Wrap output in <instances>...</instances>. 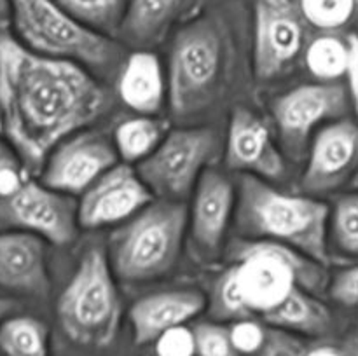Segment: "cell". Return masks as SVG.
I'll return each instance as SVG.
<instances>
[{
  "mask_svg": "<svg viewBox=\"0 0 358 356\" xmlns=\"http://www.w3.org/2000/svg\"><path fill=\"white\" fill-rule=\"evenodd\" d=\"M107 108V91L94 73L30 51L0 23V135L24 170L41 171L58 143Z\"/></svg>",
  "mask_w": 358,
  "mask_h": 356,
  "instance_id": "cell-1",
  "label": "cell"
},
{
  "mask_svg": "<svg viewBox=\"0 0 358 356\" xmlns=\"http://www.w3.org/2000/svg\"><path fill=\"white\" fill-rule=\"evenodd\" d=\"M231 260L210 300L212 314L219 320L264 318L299 286L313 293L327 286L324 264L273 241H238Z\"/></svg>",
  "mask_w": 358,
  "mask_h": 356,
  "instance_id": "cell-2",
  "label": "cell"
},
{
  "mask_svg": "<svg viewBox=\"0 0 358 356\" xmlns=\"http://www.w3.org/2000/svg\"><path fill=\"white\" fill-rule=\"evenodd\" d=\"M236 227L243 239L273 241L327 264L331 209L310 194H290L271 181L243 175L236 195Z\"/></svg>",
  "mask_w": 358,
  "mask_h": 356,
  "instance_id": "cell-3",
  "label": "cell"
},
{
  "mask_svg": "<svg viewBox=\"0 0 358 356\" xmlns=\"http://www.w3.org/2000/svg\"><path fill=\"white\" fill-rule=\"evenodd\" d=\"M9 9L13 34L30 51L77 63L91 73L122 66L121 42L80 24L56 0H9Z\"/></svg>",
  "mask_w": 358,
  "mask_h": 356,
  "instance_id": "cell-4",
  "label": "cell"
},
{
  "mask_svg": "<svg viewBox=\"0 0 358 356\" xmlns=\"http://www.w3.org/2000/svg\"><path fill=\"white\" fill-rule=\"evenodd\" d=\"M187 232V208L180 201L157 199L147 205L108 237V260L115 276L145 283L177 265Z\"/></svg>",
  "mask_w": 358,
  "mask_h": 356,
  "instance_id": "cell-5",
  "label": "cell"
},
{
  "mask_svg": "<svg viewBox=\"0 0 358 356\" xmlns=\"http://www.w3.org/2000/svg\"><path fill=\"white\" fill-rule=\"evenodd\" d=\"M63 334L84 348H107L121 327L122 306L107 248L90 246L56 300Z\"/></svg>",
  "mask_w": 358,
  "mask_h": 356,
  "instance_id": "cell-6",
  "label": "cell"
},
{
  "mask_svg": "<svg viewBox=\"0 0 358 356\" xmlns=\"http://www.w3.org/2000/svg\"><path fill=\"white\" fill-rule=\"evenodd\" d=\"M226 61V38L215 16L178 28L168 63V100L177 117H192L212 105Z\"/></svg>",
  "mask_w": 358,
  "mask_h": 356,
  "instance_id": "cell-7",
  "label": "cell"
},
{
  "mask_svg": "<svg viewBox=\"0 0 358 356\" xmlns=\"http://www.w3.org/2000/svg\"><path fill=\"white\" fill-rule=\"evenodd\" d=\"M217 149L219 138L213 129H171L159 147L136 164V170L157 199L180 201L192 194L199 178L217 156Z\"/></svg>",
  "mask_w": 358,
  "mask_h": 356,
  "instance_id": "cell-8",
  "label": "cell"
},
{
  "mask_svg": "<svg viewBox=\"0 0 358 356\" xmlns=\"http://www.w3.org/2000/svg\"><path fill=\"white\" fill-rule=\"evenodd\" d=\"M0 230L34 234L45 243L65 246L79 230L77 202L41 180L24 178L16 191L0 199Z\"/></svg>",
  "mask_w": 358,
  "mask_h": 356,
  "instance_id": "cell-9",
  "label": "cell"
},
{
  "mask_svg": "<svg viewBox=\"0 0 358 356\" xmlns=\"http://www.w3.org/2000/svg\"><path fill=\"white\" fill-rule=\"evenodd\" d=\"M306 20L297 0H254L252 59L259 80L276 79L306 49Z\"/></svg>",
  "mask_w": 358,
  "mask_h": 356,
  "instance_id": "cell-10",
  "label": "cell"
},
{
  "mask_svg": "<svg viewBox=\"0 0 358 356\" xmlns=\"http://www.w3.org/2000/svg\"><path fill=\"white\" fill-rule=\"evenodd\" d=\"M119 163L114 142L103 133L83 131L52 149L41 170V181L66 195H80Z\"/></svg>",
  "mask_w": 358,
  "mask_h": 356,
  "instance_id": "cell-11",
  "label": "cell"
},
{
  "mask_svg": "<svg viewBox=\"0 0 358 356\" xmlns=\"http://www.w3.org/2000/svg\"><path fill=\"white\" fill-rule=\"evenodd\" d=\"M154 201V194L133 164L117 163L101 175L77 201L83 229L117 227Z\"/></svg>",
  "mask_w": 358,
  "mask_h": 356,
  "instance_id": "cell-12",
  "label": "cell"
},
{
  "mask_svg": "<svg viewBox=\"0 0 358 356\" xmlns=\"http://www.w3.org/2000/svg\"><path fill=\"white\" fill-rule=\"evenodd\" d=\"M350 94L341 82H311L297 86L276 98L273 103V119L283 142L299 147L317 128L345 117Z\"/></svg>",
  "mask_w": 358,
  "mask_h": 356,
  "instance_id": "cell-13",
  "label": "cell"
},
{
  "mask_svg": "<svg viewBox=\"0 0 358 356\" xmlns=\"http://www.w3.org/2000/svg\"><path fill=\"white\" fill-rule=\"evenodd\" d=\"M358 175V122L338 119L322 126L311 142L301 187L306 194L339 191Z\"/></svg>",
  "mask_w": 358,
  "mask_h": 356,
  "instance_id": "cell-14",
  "label": "cell"
},
{
  "mask_svg": "<svg viewBox=\"0 0 358 356\" xmlns=\"http://www.w3.org/2000/svg\"><path fill=\"white\" fill-rule=\"evenodd\" d=\"M227 168L266 181L282 180L287 164L269 126L247 107L231 114L226 138Z\"/></svg>",
  "mask_w": 358,
  "mask_h": 356,
  "instance_id": "cell-15",
  "label": "cell"
},
{
  "mask_svg": "<svg viewBox=\"0 0 358 356\" xmlns=\"http://www.w3.org/2000/svg\"><path fill=\"white\" fill-rule=\"evenodd\" d=\"M238 188L220 171L206 170L192 191L187 209V230L201 257L219 255L231 220L236 215Z\"/></svg>",
  "mask_w": 358,
  "mask_h": 356,
  "instance_id": "cell-16",
  "label": "cell"
},
{
  "mask_svg": "<svg viewBox=\"0 0 358 356\" xmlns=\"http://www.w3.org/2000/svg\"><path fill=\"white\" fill-rule=\"evenodd\" d=\"M0 290L42 299L51 292L48 243L34 234L0 230Z\"/></svg>",
  "mask_w": 358,
  "mask_h": 356,
  "instance_id": "cell-17",
  "label": "cell"
},
{
  "mask_svg": "<svg viewBox=\"0 0 358 356\" xmlns=\"http://www.w3.org/2000/svg\"><path fill=\"white\" fill-rule=\"evenodd\" d=\"M206 306L205 293L198 288H171L142 297L129 309L133 342L152 344L164 332L194 320Z\"/></svg>",
  "mask_w": 358,
  "mask_h": 356,
  "instance_id": "cell-18",
  "label": "cell"
},
{
  "mask_svg": "<svg viewBox=\"0 0 358 356\" xmlns=\"http://www.w3.org/2000/svg\"><path fill=\"white\" fill-rule=\"evenodd\" d=\"M206 0H128L117 38L135 49H152L175 27L198 17Z\"/></svg>",
  "mask_w": 358,
  "mask_h": 356,
  "instance_id": "cell-19",
  "label": "cell"
},
{
  "mask_svg": "<svg viewBox=\"0 0 358 356\" xmlns=\"http://www.w3.org/2000/svg\"><path fill=\"white\" fill-rule=\"evenodd\" d=\"M122 103L138 115H156L168 100V77L156 52L135 49L122 61L117 80Z\"/></svg>",
  "mask_w": 358,
  "mask_h": 356,
  "instance_id": "cell-20",
  "label": "cell"
},
{
  "mask_svg": "<svg viewBox=\"0 0 358 356\" xmlns=\"http://www.w3.org/2000/svg\"><path fill=\"white\" fill-rule=\"evenodd\" d=\"M262 321L268 327L282 328L296 335H324L332 327V313L317 299V293L299 286L282 306L266 314Z\"/></svg>",
  "mask_w": 358,
  "mask_h": 356,
  "instance_id": "cell-21",
  "label": "cell"
},
{
  "mask_svg": "<svg viewBox=\"0 0 358 356\" xmlns=\"http://www.w3.org/2000/svg\"><path fill=\"white\" fill-rule=\"evenodd\" d=\"M168 135V126L154 115H136L115 128L114 142L117 156L126 164H140L159 147Z\"/></svg>",
  "mask_w": 358,
  "mask_h": 356,
  "instance_id": "cell-22",
  "label": "cell"
},
{
  "mask_svg": "<svg viewBox=\"0 0 358 356\" xmlns=\"http://www.w3.org/2000/svg\"><path fill=\"white\" fill-rule=\"evenodd\" d=\"M3 356H49V328L30 314H10L0 323Z\"/></svg>",
  "mask_w": 358,
  "mask_h": 356,
  "instance_id": "cell-23",
  "label": "cell"
},
{
  "mask_svg": "<svg viewBox=\"0 0 358 356\" xmlns=\"http://www.w3.org/2000/svg\"><path fill=\"white\" fill-rule=\"evenodd\" d=\"M348 54V38L345 40L338 34L318 35L304 49L308 70L322 82H338L346 75Z\"/></svg>",
  "mask_w": 358,
  "mask_h": 356,
  "instance_id": "cell-24",
  "label": "cell"
},
{
  "mask_svg": "<svg viewBox=\"0 0 358 356\" xmlns=\"http://www.w3.org/2000/svg\"><path fill=\"white\" fill-rule=\"evenodd\" d=\"M70 16L96 34L117 38L128 0H56Z\"/></svg>",
  "mask_w": 358,
  "mask_h": 356,
  "instance_id": "cell-25",
  "label": "cell"
},
{
  "mask_svg": "<svg viewBox=\"0 0 358 356\" xmlns=\"http://www.w3.org/2000/svg\"><path fill=\"white\" fill-rule=\"evenodd\" d=\"M308 27L322 34H336L352 27L355 17V0H297Z\"/></svg>",
  "mask_w": 358,
  "mask_h": 356,
  "instance_id": "cell-26",
  "label": "cell"
},
{
  "mask_svg": "<svg viewBox=\"0 0 358 356\" xmlns=\"http://www.w3.org/2000/svg\"><path fill=\"white\" fill-rule=\"evenodd\" d=\"M329 225L338 246L345 253L358 255V194H346L338 199Z\"/></svg>",
  "mask_w": 358,
  "mask_h": 356,
  "instance_id": "cell-27",
  "label": "cell"
},
{
  "mask_svg": "<svg viewBox=\"0 0 358 356\" xmlns=\"http://www.w3.org/2000/svg\"><path fill=\"white\" fill-rule=\"evenodd\" d=\"M196 356H240L231 342L229 327L213 321H203L192 327Z\"/></svg>",
  "mask_w": 358,
  "mask_h": 356,
  "instance_id": "cell-28",
  "label": "cell"
},
{
  "mask_svg": "<svg viewBox=\"0 0 358 356\" xmlns=\"http://www.w3.org/2000/svg\"><path fill=\"white\" fill-rule=\"evenodd\" d=\"M229 334L238 355H259L266 342L268 325L254 318H241L231 325Z\"/></svg>",
  "mask_w": 358,
  "mask_h": 356,
  "instance_id": "cell-29",
  "label": "cell"
},
{
  "mask_svg": "<svg viewBox=\"0 0 358 356\" xmlns=\"http://www.w3.org/2000/svg\"><path fill=\"white\" fill-rule=\"evenodd\" d=\"M156 356H196L194 332L187 325L164 332L154 342Z\"/></svg>",
  "mask_w": 358,
  "mask_h": 356,
  "instance_id": "cell-30",
  "label": "cell"
},
{
  "mask_svg": "<svg viewBox=\"0 0 358 356\" xmlns=\"http://www.w3.org/2000/svg\"><path fill=\"white\" fill-rule=\"evenodd\" d=\"M308 348L292 332L268 327L266 342L257 356H306Z\"/></svg>",
  "mask_w": 358,
  "mask_h": 356,
  "instance_id": "cell-31",
  "label": "cell"
},
{
  "mask_svg": "<svg viewBox=\"0 0 358 356\" xmlns=\"http://www.w3.org/2000/svg\"><path fill=\"white\" fill-rule=\"evenodd\" d=\"M24 168L7 143L0 142V199L20 187L24 180Z\"/></svg>",
  "mask_w": 358,
  "mask_h": 356,
  "instance_id": "cell-32",
  "label": "cell"
},
{
  "mask_svg": "<svg viewBox=\"0 0 358 356\" xmlns=\"http://www.w3.org/2000/svg\"><path fill=\"white\" fill-rule=\"evenodd\" d=\"M332 300L346 307H358V264L338 272L329 285Z\"/></svg>",
  "mask_w": 358,
  "mask_h": 356,
  "instance_id": "cell-33",
  "label": "cell"
},
{
  "mask_svg": "<svg viewBox=\"0 0 358 356\" xmlns=\"http://www.w3.org/2000/svg\"><path fill=\"white\" fill-rule=\"evenodd\" d=\"M348 68H346V89L350 94V103L358 117V35L352 34L348 37Z\"/></svg>",
  "mask_w": 358,
  "mask_h": 356,
  "instance_id": "cell-34",
  "label": "cell"
},
{
  "mask_svg": "<svg viewBox=\"0 0 358 356\" xmlns=\"http://www.w3.org/2000/svg\"><path fill=\"white\" fill-rule=\"evenodd\" d=\"M306 356H350L345 349L332 348V346H320V348L308 349Z\"/></svg>",
  "mask_w": 358,
  "mask_h": 356,
  "instance_id": "cell-35",
  "label": "cell"
},
{
  "mask_svg": "<svg viewBox=\"0 0 358 356\" xmlns=\"http://www.w3.org/2000/svg\"><path fill=\"white\" fill-rule=\"evenodd\" d=\"M16 307H17L16 302H14L10 297L0 295V323H2L6 318H9L10 314H14Z\"/></svg>",
  "mask_w": 358,
  "mask_h": 356,
  "instance_id": "cell-36",
  "label": "cell"
},
{
  "mask_svg": "<svg viewBox=\"0 0 358 356\" xmlns=\"http://www.w3.org/2000/svg\"><path fill=\"white\" fill-rule=\"evenodd\" d=\"M343 349H345L350 356H358V332H355V334L346 341L345 348Z\"/></svg>",
  "mask_w": 358,
  "mask_h": 356,
  "instance_id": "cell-37",
  "label": "cell"
},
{
  "mask_svg": "<svg viewBox=\"0 0 358 356\" xmlns=\"http://www.w3.org/2000/svg\"><path fill=\"white\" fill-rule=\"evenodd\" d=\"M9 0H0V23L9 20Z\"/></svg>",
  "mask_w": 358,
  "mask_h": 356,
  "instance_id": "cell-38",
  "label": "cell"
},
{
  "mask_svg": "<svg viewBox=\"0 0 358 356\" xmlns=\"http://www.w3.org/2000/svg\"><path fill=\"white\" fill-rule=\"evenodd\" d=\"M353 28H355V31L353 34L358 35V0H355V17H353Z\"/></svg>",
  "mask_w": 358,
  "mask_h": 356,
  "instance_id": "cell-39",
  "label": "cell"
}]
</instances>
